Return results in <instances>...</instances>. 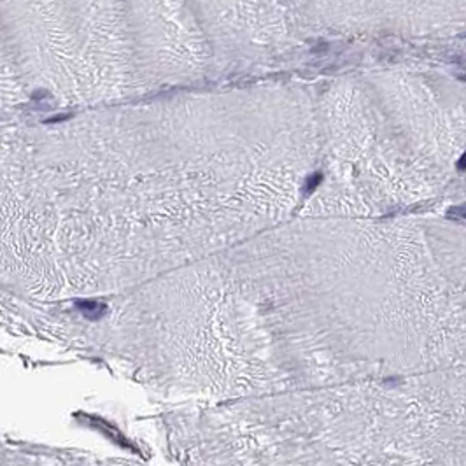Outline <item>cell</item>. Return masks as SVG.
<instances>
[{"mask_svg": "<svg viewBox=\"0 0 466 466\" xmlns=\"http://www.w3.org/2000/svg\"><path fill=\"white\" fill-rule=\"evenodd\" d=\"M465 37H466V35H465Z\"/></svg>", "mask_w": 466, "mask_h": 466, "instance_id": "6da1fadb", "label": "cell"}]
</instances>
